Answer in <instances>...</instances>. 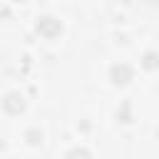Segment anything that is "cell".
I'll use <instances>...</instances> for the list:
<instances>
[{
	"label": "cell",
	"mask_w": 159,
	"mask_h": 159,
	"mask_svg": "<svg viewBox=\"0 0 159 159\" xmlns=\"http://www.w3.org/2000/svg\"><path fill=\"white\" fill-rule=\"evenodd\" d=\"M37 32L45 35V37H55V35L62 32V25H60V20H55V17H40V22H37Z\"/></svg>",
	"instance_id": "cell-1"
},
{
	"label": "cell",
	"mask_w": 159,
	"mask_h": 159,
	"mask_svg": "<svg viewBox=\"0 0 159 159\" xmlns=\"http://www.w3.org/2000/svg\"><path fill=\"white\" fill-rule=\"evenodd\" d=\"M2 107H5V112H10V114H20V112L25 109V99H22V94L12 92V94H7V97L2 99Z\"/></svg>",
	"instance_id": "cell-2"
},
{
	"label": "cell",
	"mask_w": 159,
	"mask_h": 159,
	"mask_svg": "<svg viewBox=\"0 0 159 159\" xmlns=\"http://www.w3.org/2000/svg\"><path fill=\"white\" fill-rule=\"evenodd\" d=\"M112 80H114L117 84H127V82L132 80V67H129V65H114V67H112Z\"/></svg>",
	"instance_id": "cell-3"
},
{
	"label": "cell",
	"mask_w": 159,
	"mask_h": 159,
	"mask_svg": "<svg viewBox=\"0 0 159 159\" xmlns=\"http://www.w3.org/2000/svg\"><path fill=\"white\" fill-rule=\"evenodd\" d=\"M67 159H92V154H89L87 149H72V152L67 154Z\"/></svg>",
	"instance_id": "cell-4"
},
{
	"label": "cell",
	"mask_w": 159,
	"mask_h": 159,
	"mask_svg": "<svg viewBox=\"0 0 159 159\" xmlns=\"http://www.w3.org/2000/svg\"><path fill=\"white\" fill-rule=\"evenodd\" d=\"M144 67H149V70H152V67H157V57H154L152 52L147 55V60H144Z\"/></svg>",
	"instance_id": "cell-5"
}]
</instances>
